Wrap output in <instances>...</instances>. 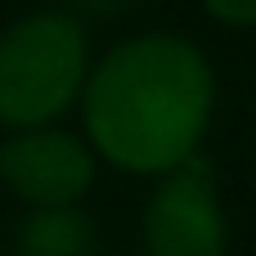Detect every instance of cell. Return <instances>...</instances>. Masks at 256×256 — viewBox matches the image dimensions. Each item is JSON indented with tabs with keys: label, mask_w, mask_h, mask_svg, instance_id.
<instances>
[{
	"label": "cell",
	"mask_w": 256,
	"mask_h": 256,
	"mask_svg": "<svg viewBox=\"0 0 256 256\" xmlns=\"http://www.w3.org/2000/svg\"><path fill=\"white\" fill-rule=\"evenodd\" d=\"M76 112L104 166L158 180L202 153L216 112V68L180 32H140L94 58Z\"/></svg>",
	"instance_id": "6da1fadb"
},
{
	"label": "cell",
	"mask_w": 256,
	"mask_h": 256,
	"mask_svg": "<svg viewBox=\"0 0 256 256\" xmlns=\"http://www.w3.org/2000/svg\"><path fill=\"white\" fill-rule=\"evenodd\" d=\"M94 68L86 18L72 9H32L0 32V130L63 122Z\"/></svg>",
	"instance_id": "7a4b0ae2"
},
{
	"label": "cell",
	"mask_w": 256,
	"mask_h": 256,
	"mask_svg": "<svg viewBox=\"0 0 256 256\" xmlns=\"http://www.w3.org/2000/svg\"><path fill=\"white\" fill-rule=\"evenodd\" d=\"M140 243L144 256H225L230 216L216 166L202 153L153 180L140 212Z\"/></svg>",
	"instance_id": "3957f363"
},
{
	"label": "cell",
	"mask_w": 256,
	"mask_h": 256,
	"mask_svg": "<svg viewBox=\"0 0 256 256\" xmlns=\"http://www.w3.org/2000/svg\"><path fill=\"white\" fill-rule=\"evenodd\" d=\"M99 180V158L81 130L32 126V130H4L0 140V184L9 198L22 202V212L36 207H81Z\"/></svg>",
	"instance_id": "277c9868"
},
{
	"label": "cell",
	"mask_w": 256,
	"mask_h": 256,
	"mask_svg": "<svg viewBox=\"0 0 256 256\" xmlns=\"http://www.w3.org/2000/svg\"><path fill=\"white\" fill-rule=\"evenodd\" d=\"M9 256H99V230L86 207H36L14 225Z\"/></svg>",
	"instance_id": "5b68a950"
},
{
	"label": "cell",
	"mask_w": 256,
	"mask_h": 256,
	"mask_svg": "<svg viewBox=\"0 0 256 256\" xmlns=\"http://www.w3.org/2000/svg\"><path fill=\"white\" fill-rule=\"evenodd\" d=\"M202 9L225 27H256V0H202Z\"/></svg>",
	"instance_id": "8992f818"
},
{
	"label": "cell",
	"mask_w": 256,
	"mask_h": 256,
	"mask_svg": "<svg viewBox=\"0 0 256 256\" xmlns=\"http://www.w3.org/2000/svg\"><path fill=\"white\" fill-rule=\"evenodd\" d=\"M135 0H63V9H72L76 18H112V14H126Z\"/></svg>",
	"instance_id": "52a82bcc"
}]
</instances>
